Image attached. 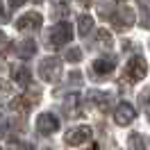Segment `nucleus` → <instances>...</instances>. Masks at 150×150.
<instances>
[{
  "instance_id": "obj_1",
  "label": "nucleus",
  "mask_w": 150,
  "mask_h": 150,
  "mask_svg": "<svg viewBox=\"0 0 150 150\" xmlns=\"http://www.w3.org/2000/svg\"><path fill=\"white\" fill-rule=\"evenodd\" d=\"M91 137V130H89V125H80V127H71V130L66 132V143L68 146H82L86 143Z\"/></svg>"
},
{
  "instance_id": "obj_2",
  "label": "nucleus",
  "mask_w": 150,
  "mask_h": 150,
  "mask_svg": "<svg viewBox=\"0 0 150 150\" xmlns=\"http://www.w3.org/2000/svg\"><path fill=\"white\" fill-rule=\"evenodd\" d=\"M146 75V62H143V57H132L127 66H125V77L127 80H141Z\"/></svg>"
},
{
  "instance_id": "obj_3",
  "label": "nucleus",
  "mask_w": 150,
  "mask_h": 150,
  "mask_svg": "<svg viewBox=\"0 0 150 150\" xmlns=\"http://www.w3.org/2000/svg\"><path fill=\"white\" fill-rule=\"evenodd\" d=\"M39 68H41V77H43L46 82H52V80H57V75H59V62L52 59V57L43 59Z\"/></svg>"
},
{
  "instance_id": "obj_4",
  "label": "nucleus",
  "mask_w": 150,
  "mask_h": 150,
  "mask_svg": "<svg viewBox=\"0 0 150 150\" xmlns=\"http://www.w3.org/2000/svg\"><path fill=\"white\" fill-rule=\"evenodd\" d=\"M57 127H59V121H57V116H52V114H41L37 118V130L41 134H52Z\"/></svg>"
},
{
  "instance_id": "obj_5",
  "label": "nucleus",
  "mask_w": 150,
  "mask_h": 150,
  "mask_svg": "<svg viewBox=\"0 0 150 150\" xmlns=\"http://www.w3.org/2000/svg\"><path fill=\"white\" fill-rule=\"evenodd\" d=\"M134 116H137V112H134V107L127 103H123L116 107V123L118 125H127V123L134 121Z\"/></svg>"
},
{
  "instance_id": "obj_6",
  "label": "nucleus",
  "mask_w": 150,
  "mask_h": 150,
  "mask_svg": "<svg viewBox=\"0 0 150 150\" xmlns=\"http://www.w3.org/2000/svg\"><path fill=\"white\" fill-rule=\"evenodd\" d=\"M71 39V25L68 23H59L55 30H52V46H62V43H66Z\"/></svg>"
},
{
  "instance_id": "obj_7",
  "label": "nucleus",
  "mask_w": 150,
  "mask_h": 150,
  "mask_svg": "<svg viewBox=\"0 0 150 150\" xmlns=\"http://www.w3.org/2000/svg\"><path fill=\"white\" fill-rule=\"evenodd\" d=\"M39 25H41V16H39V14H28V16H23V18H18V23H16V28H18V30L39 28Z\"/></svg>"
},
{
  "instance_id": "obj_8",
  "label": "nucleus",
  "mask_w": 150,
  "mask_h": 150,
  "mask_svg": "<svg viewBox=\"0 0 150 150\" xmlns=\"http://www.w3.org/2000/svg\"><path fill=\"white\" fill-rule=\"evenodd\" d=\"M112 68H114V59H98V62L93 64V71H98L100 75L112 73Z\"/></svg>"
},
{
  "instance_id": "obj_9",
  "label": "nucleus",
  "mask_w": 150,
  "mask_h": 150,
  "mask_svg": "<svg viewBox=\"0 0 150 150\" xmlns=\"http://www.w3.org/2000/svg\"><path fill=\"white\" fill-rule=\"evenodd\" d=\"M34 50H37V46H34V41H32V39H28V41H23V43L16 46V52H18L21 57H30Z\"/></svg>"
},
{
  "instance_id": "obj_10",
  "label": "nucleus",
  "mask_w": 150,
  "mask_h": 150,
  "mask_svg": "<svg viewBox=\"0 0 150 150\" xmlns=\"http://www.w3.org/2000/svg\"><path fill=\"white\" fill-rule=\"evenodd\" d=\"M93 28V21H91V16H86V14H82L80 16V34H89V30Z\"/></svg>"
},
{
  "instance_id": "obj_11",
  "label": "nucleus",
  "mask_w": 150,
  "mask_h": 150,
  "mask_svg": "<svg viewBox=\"0 0 150 150\" xmlns=\"http://www.w3.org/2000/svg\"><path fill=\"white\" fill-rule=\"evenodd\" d=\"M139 5L143 7V9H150V0H139Z\"/></svg>"
},
{
  "instance_id": "obj_12",
  "label": "nucleus",
  "mask_w": 150,
  "mask_h": 150,
  "mask_svg": "<svg viewBox=\"0 0 150 150\" xmlns=\"http://www.w3.org/2000/svg\"><path fill=\"white\" fill-rule=\"evenodd\" d=\"M9 2H11V7H21V5L25 2V0H9Z\"/></svg>"
},
{
  "instance_id": "obj_13",
  "label": "nucleus",
  "mask_w": 150,
  "mask_h": 150,
  "mask_svg": "<svg viewBox=\"0 0 150 150\" xmlns=\"http://www.w3.org/2000/svg\"><path fill=\"white\" fill-rule=\"evenodd\" d=\"M0 37H2V32H0Z\"/></svg>"
},
{
  "instance_id": "obj_14",
  "label": "nucleus",
  "mask_w": 150,
  "mask_h": 150,
  "mask_svg": "<svg viewBox=\"0 0 150 150\" xmlns=\"http://www.w3.org/2000/svg\"><path fill=\"white\" fill-rule=\"evenodd\" d=\"M37 2H41V0H37Z\"/></svg>"
},
{
  "instance_id": "obj_15",
  "label": "nucleus",
  "mask_w": 150,
  "mask_h": 150,
  "mask_svg": "<svg viewBox=\"0 0 150 150\" xmlns=\"http://www.w3.org/2000/svg\"><path fill=\"white\" fill-rule=\"evenodd\" d=\"M0 9H2V7H0Z\"/></svg>"
}]
</instances>
